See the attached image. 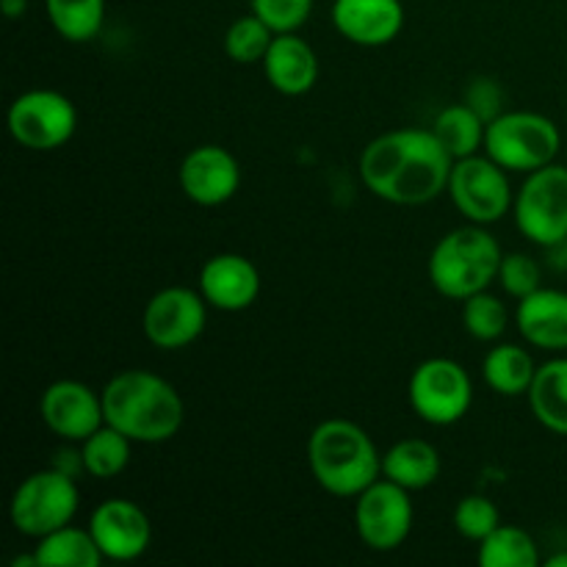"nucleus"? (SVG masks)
I'll use <instances>...</instances> for the list:
<instances>
[{"mask_svg": "<svg viewBox=\"0 0 567 567\" xmlns=\"http://www.w3.org/2000/svg\"><path fill=\"white\" fill-rule=\"evenodd\" d=\"M454 158L435 131L402 127L377 136L360 155V181L391 205H426L449 188Z\"/></svg>", "mask_w": 567, "mask_h": 567, "instance_id": "obj_1", "label": "nucleus"}, {"mask_svg": "<svg viewBox=\"0 0 567 567\" xmlns=\"http://www.w3.org/2000/svg\"><path fill=\"white\" fill-rule=\"evenodd\" d=\"M105 424L133 443H164L181 432L186 408L181 393L164 377L144 369H127L103 388Z\"/></svg>", "mask_w": 567, "mask_h": 567, "instance_id": "obj_2", "label": "nucleus"}, {"mask_svg": "<svg viewBox=\"0 0 567 567\" xmlns=\"http://www.w3.org/2000/svg\"><path fill=\"white\" fill-rule=\"evenodd\" d=\"M313 480L330 496L358 498L382 474V454L363 426L347 419L321 421L308 441Z\"/></svg>", "mask_w": 567, "mask_h": 567, "instance_id": "obj_3", "label": "nucleus"}, {"mask_svg": "<svg viewBox=\"0 0 567 567\" xmlns=\"http://www.w3.org/2000/svg\"><path fill=\"white\" fill-rule=\"evenodd\" d=\"M502 258V244L485 230V225L457 227L432 249L430 280L437 293L465 302L498 280Z\"/></svg>", "mask_w": 567, "mask_h": 567, "instance_id": "obj_4", "label": "nucleus"}, {"mask_svg": "<svg viewBox=\"0 0 567 567\" xmlns=\"http://www.w3.org/2000/svg\"><path fill=\"white\" fill-rule=\"evenodd\" d=\"M559 147H563L559 127L535 111H509L487 122L485 155H491L507 172L529 175L543 169L554 164Z\"/></svg>", "mask_w": 567, "mask_h": 567, "instance_id": "obj_5", "label": "nucleus"}, {"mask_svg": "<svg viewBox=\"0 0 567 567\" xmlns=\"http://www.w3.org/2000/svg\"><path fill=\"white\" fill-rule=\"evenodd\" d=\"M78 507H81V493L75 476L61 468H44L17 485L9 504V518L20 535L39 540L72 524Z\"/></svg>", "mask_w": 567, "mask_h": 567, "instance_id": "obj_6", "label": "nucleus"}, {"mask_svg": "<svg viewBox=\"0 0 567 567\" xmlns=\"http://www.w3.org/2000/svg\"><path fill=\"white\" fill-rule=\"evenodd\" d=\"M515 225L537 247H563L567 238V166L548 164L526 175L513 203Z\"/></svg>", "mask_w": 567, "mask_h": 567, "instance_id": "obj_7", "label": "nucleus"}, {"mask_svg": "<svg viewBox=\"0 0 567 567\" xmlns=\"http://www.w3.org/2000/svg\"><path fill=\"white\" fill-rule=\"evenodd\" d=\"M446 192L471 225H496L515 203L507 169L480 153L454 161Z\"/></svg>", "mask_w": 567, "mask_h": 567, "instance_id": "obj_8", "label": "nucleus"}, {"mask_svg": "<svg viewBox=\"0 0 567 567\" xmlns=\"http://www.w3.org/2000/svg\"><path fill=\"white\" fill-rule=\"evenodd\" d=\"M408 396L410 408L421 421L432 426H452L468 415L474 385L457 360L432 358L413 371Z\"/></svg>", "mask_w": 567, "mask_h": 567, "instance_id": "obj_9", "label": "nucleus"}, {"mask_svg": "<svg viewBox=\"0 0 567 567\" xmlns=\"http://www.w3.org/2000/svg\"><path fill=\"white\" fill-rule=\"evenodd\" d=\"M78 111L66 94L53 89H31L9 109V133L20 147L33 153L59 150L75 136Z\"/></svg>", "mask_w": 567, "mask_h": 567, "instance_id": "obj_10", "label": "nucleus"}, {"mask_svg": "<svg viewBox=\"0 0 567 567\" xmlns=\"http://www.w3.org/2000/svg\"><path fill=\"white\" fill-rule=\"evenodd\" d=\"M354 529L371 551H396L413 529V502L408 487L377 480L354 502Z\"/></svg>", "mask_w": 567, "mask_h": 567, "instance_id": "obj_11", "label": "nucleus"}, {"mask_svg": "<svg viewBox=\"0 0 567 567\" xmlns=\"http://www.w3.org/2000/svg\"><path fill=\"white\" fill-rule=\"evenodd\" d=\"M208 321V302L199 291L172 286L155 293L142 316V330L153 347L164 352L186 349L203 336Z\"/></svg>", "mask_w": 567, "mask_h": 567, "instance_id": "obj_12", "label": "nucleus"}, {"mask_svg": "<svg viewBox=\"0 0 567 567\" xmlns=\"http://www.w3.org/2000/svg\"><path fill=\"white\" fill-rule=\"evenodd\" d=\"M39 415L55 437L72 443H83L105 424L103 396L78 380H59L44 388Z\"/></svg>", "mask_w": 567, "mask_h": 567, "instance_id": "obj_13", "label": "nucleus"}, {"mask_svg": "<svg viewBox=\"0 0 567 567\" xmlns=\"http://www.w3.org/2000/svg\"><path fill=\"white\" fill-rule=\"evenodd\" d=\"M177 181H181L183 194L194 205L216 208L236 197L238 186H241V166L230 150L219 147V144H199L183 158Z\"/></svg>", "mask_w": 567, "mask_h": 567, "instance_id": "obj_14", "label": "nucleus"}, {"mask_svg": "<svg viewBox=\"0 0 567 567\" xmlns=\"http://www.w3.org/2000/svg\"><path fill=\"white\" fill-rule=\"evenodd\" d=\"M89 532L111 563H133L153 543L147 513L127 498H109L100 504L89 520Z\"/></svg>", "mask_w": 567, "mask_h": 567, "instance_id": "obj_15", "label": "nucleus"}, {"mask_svg": "<svg viewBox=\"0 0 567 567\" xmlns=\"http://www.w3.org/2000/svg\"><path fill=\"white\" fill-rule=\"evenodd\" d=\"M332 25L347 42L382 48L402 33L404 6L402 0H336Z\"/></svg>", "mask_w": 567, "mask_h": 567, "instance_id": "obj_16", "label": "nucleus"}, {"mask_svg": "<svg viewBox=\"0 0 567 567\" xmlns=\"http://www.w3.org/2000/svg\"><path fill=\"white\" fill-rule=\"evenodd\" d=\"M199 293L205 302L225 313L247 310L260 293V275L244 255L221 252L205 260L199 269Z\"/></svg>", "mask_w": 567, "mask_h": 567, "instance_id": "obj_17", "label": "nucleus"}, {"mask_svg": "<svg viewBox=\"0 0 567 567\" xmlns=\"http://www.w3.org/2000/svg\"><path fill=\"white\" fill-rule=\"evenodd\" d=\"M260 64H264L266 81L271 83V89L286 97H299L319 81L316 50L297 33H277Z\"/></svg>", "mask_w": 567, "mask_h": 567, "instance_id": "obj_18", "label": "nucleus"}, {"mask_svg": "<svg viewBox=\"0 0 567 567\" xmlns=\"http://www.w3.org/2000/svg\"><path fill=\"white\" fill-rule=\"evenodd\" d=\"M515 324L526 343L543 352H567V293L557 288H537L518 299Z\"/></svg>", "mask_w": 567, "mask_h": 567, "instance_id": "obj_19", "label": "nucleus"}, {"mask_svg": "<svg viewBox=\"0 0 567 567\" xmlns=\"http://www.w3.org/2000/svg\"><path fill=\"white\" fill-rule=\"evenodd\" d=\"M441 454L432 443L421 441V437H408L399 441L382 454V474L385 480L396 482V485L408 487V491H424V487L435 485L441 476Z\"/></svg>", "mask_w": 567, "mask_h": 567, "instance_id": "obj_20", "label": "nucleus"}, {"mask_svg": "<svg viewBox=\"0 0 567 567\" xmlns=\"http://www.w3.org/2000/svg\"><path fill=\"white\" fill-rule=\"evenodd\" d=\"M526 396L535 419L554 435L567 437V358L537 365L535 382Z\"/></svg>", "mask_w": 567, "mask_h": 567, "instance_id": "obj_21", "label": "nucleus"}, {"mask_svg": "<svg viewBox=\"0 0 567 567\" xmlns=\"http://www.w3.org/2000/svg\"><path fill=\"white\" fill-rule=\"evenodd\" d=\"M33 557L39 567H100L105 559L92 532L78 529L72 524L39 537Z\"/></svg>", "mask_w": 567, "mask_h": 567, "instance_id": "obj_22", "label": "nucleus"}, {"mask_svg": "<svg viewBox=\"0 0 567 567\" xmlns=\"http://www.w3.org/2000/svg\"><path fill=\"white\" fill-rule=\"evenodd\" d=\"M537 365L532 352L515 343H498L485 354L482 377L498 396H526L535 382Z\"/></svg>", "mask_w": 567, "mask_h": 567, "instance_id": "obj_23", "label": "nucleus"}, {"mask_svg": "<svg viewBox=\"0 0 567 567\" xmlns=\"http://www.w3.org/2000/svg\"><path fill=\"white\" fill-rule=\"evenodd\" d=\"M435 136L441 138L443 147L452 153V158H468L476 155L480 150H485V116L476 109H471L468 103H457L443 109L435 116V125H432Z\"/></svg>", "mask_w": 567, "mask_h": 567, "instance_id": "obj_24", "label": "nucleus"}, {"mask_svg": "<svg viewBox=\"0 0 567 567\" xmlns=\"http://www.w3.org/2000/svg\"><path fill=\"white\" fill-rule=\"evenodd\" d=\"M480 567H537L540 565V551H537L535 537L520 526H498L476 551Z\"/></svg>", "mask_w": 567, "mask_h": 567, "instance_id": "obj_25", "label": "nucleus"}, {"mask_svg": "<svg viewBox=\"0 0 567 567\" xmlns=\"http://www.w3.org/2000/svg\"><path fill=\"white\" fill-rule=\"evenodd\" d=\"M50 25L72 44L92 42L103 31L105 0H44Z\"/></svg>", "mask_w": 567, "mask_h": 567, "instance_id": "obj_26", "label": "nucleus"}, {"mask_svg": "<svg viewBox=\"0 0 567 567\" xmlns=\"http://www.w3.org/2000/svg\"><path fill=\"white\" fill-rule=\"evenodd\" d=\"M131 437L122 435L120 430L103 424L83 441V471L94 480H114L131 463Z\"/></svg>", "mask_w": 567, "mask_h": 567, "instance_id": "obj_27", "label": "nucleus"}, {"mask_svg": "<svg viewBox=\"0 0 567 567\" xmlns=\"http://www.w3.org/2000/svg\"><path fill=\"white\" fill-rule=\"evenodd\" d=\"M275 37L277 33L258 14H244L227 28L225 50L236 64H258L264 61Z\"/></svg>", "mask_w": 567, "mask_h": 567, "instance_id": "obj_28", "label": "nucleus"}, {"mask_svg": "<svg viewBox=\"0 0 567 567\" xmlns=\"http://www.w3.org/2000/svg\"><path fill=\"white\" fill-rule=\"evenodd\" d=\"M507 305L498 297H493V293H474V297H468L463 302V327L476 341H498L507 332Z\"/></svg>", "mask_w": 567, "mask_h": 567, "instance_id": "obj_29", "label": "nucleus"}, {"mask_svg": "<svg viewBox=\"0 0 567 567\" xmlns=\"http://www.w3.org/2000/svg\"><path fill=\"white\" fill-rule=\"evenodd\" d=\"M498 526H502V515L487 496H465L454 509V529L465 540L482 543Z\"/></svg>", "mask_w": 567, "mask_h": 567, "instance_id": "obj_30", "label": "nucleus"}, {"mask_svg": "<svg viewBox=\"0 0 567 567\" xmlns=\"http://www.w3.org/2000/svg\"><path fill=\"white\" fill-rule=\"evenodd\" d=\"M249 6L275 33H297L313 11V0H249Z\"/></svg>", "mask_w": 567, "mask_h": 567, "instance_id": "obj_31", "label": "nucleus"}, {"mask_svg": "<svg viewBox=\"0 0 567 567\" xmlns=\"http://www.w3.org/2000/svg\"><path fill=\"white\" fill-rule=\"evenodd\" d=\"M543 280L540 264H537L532 255L526 252H513L502 258V269H498V282H502L504 291L515 299H524L529 293H535Z\"/></svg>", "mask_w": 567, "mask_h": 567, "instance_id": "obj_32", "label": "nucleus"}, {"mask_svg": "<svg viewBox=\"0 0 567 567\" xmlns=\"http://www.w3.org/2000/svg\"><path fill=\"white\" fill-rule=\"evenodd\" d=\"M3 11H6V17H11V20H14V17H20L22 11H25V6H28V0H3Z\"/></svg>", "mask_w": 567, "mask_h": 567, "instance_id": "obj_33", "label": "nucleus"}, {"mask_svg": "<svg viewBox=\"0 0 567 567\" xmlns=\"http://www.w3.org/2000/svg\"><path fill=\"white\" fill-rule=\"evenodd\" d=\"M546 567H567V551H559L554 554V557H548Z\"/></svg>", "mask_w": 567, "mask_h": 567, "instance_id": "obj_34", "label": "nucleus"}, {"mask_svg": "<svg viewBox=\"0 0 567 567\" xmlns=\"http://www.w3.org/2000/svg\"><path fill=\"white\" fill-rule=\"evenodd\" d=\"M563 252H565V260H567V238H565V244H563Z\"/></svg>", "mask_w": 567, "mask_h": 567, "instance_id": "obj_35", "label": "nucleus"}]
</instances>
